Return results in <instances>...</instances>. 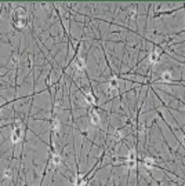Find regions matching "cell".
I'll use <instances>...</instances> for the list:
<instances>
[{"instance_id": "6da1fadb", "label": "cell", "mask_w": 185, "mask_h": 186, "mask_svg": "<svg viewBox=\"0 0 185 186\" xmlns=\"http://www.w3.org/2000/svg\"><path fill=\"white\" fill-rule=\"evenodd\" d=\"M21 138H22V127L21 125H15L13 133H11V142L17 143V142H19Z\"/></svg>"}, {"instance_id": "7a4b0ae2", "label": "cell", "mask_w": 185, "mask_h": 186, "mask_svg": "<svg viewBox=\"0 0 185 186\" xmlns=\"http://www.w3.org/2000/svg\"><path fill=\"white\" fill-rule=\"evenodd\" d=\"M90 122H91V124H94V125L100 124L101 119H100V116H98L97 112H90Z\"/></svg>"}, {"instance_id": "3957f363", "label": "cell", "mask_w": 185, "mask_h": 186, "mask_svg": "<svg viewBox=\"0 0 185 186\" xmlns=\"http://www.w3.org/2000/svg\"><path fill=\"white\" fill-rule=\"evenodd\" d=\"M159 50L157 48H155V50L151 53V55H149V61L152 62V64H156V62H159Z\"/></svg>"}, {"instance_id": "277c9868", "label": "cell", "mask_w": 185, "mask_h": 186, "mask_svg": "<svg viewBox=\"0 0 185 186\" xmlns=\"http://www.w3.org/2000/svg\"><path fill=\"white\" fill-rule=\"evenodd\" d=\"M61 163H62V159H61L58 154L53 156V159H51V165H53V167L57 168V167H60V165H61Z\"/></svg>"}, {"instance_id": "5b68a950", "label": "cell", "mask_w": 185, "mask_h": 186, "mask_svg": "<svg viewBox=\"0 0 185 186\" xmlns=\"http://www.w3.org/2000/svg\"><path fill=\"white\" fill-rule=\"evenodd\" d=\"M171 77H173V75H171V72L170 70H166L162 73V76H160V79L163 80V82H170Z\"/></svg>"}, {"instance_id": "8992f818", "label": "cell", "mask_w": 185, "mask_h": 186, "mask_svg": "<svg viewBox=\"0 0 185 186\" xmlns=\"http://www.w3.org/2000/svg\"><path fill=\"white\" fill-rule=\"evenodd\" d=\"M84 98H86V101H87V104H95V98H94V95L92 94H86L84 95Z\"/></svg>"}, {"instance_id": "52a82bcc", "label": "cell", "mask_w": 185, "mask_h": 186, "mask_svg": "<svg viewBox=\"0 0 185 186\" xmlns=\"http://www.w3.org/2000/svg\"><path fill=\"white\" fill-rule=\"evenodd\" d=\"M76 66H78V69H79V70H83V69L86 68L84 61H83V59H80V58H79L78 61H76Z\"/></svg>"}, {"instance_id": "ba28073f", "label": "cell", "mask_w": 185, "mask_h": 186, "mask_svg": "<svg viewBox=\"0 0 185 186\" xmlns=\"http://www.w3.org/2000/svg\"><path fill=\"white\" fill-rule=\"evenodd\" d=\"M144 163H145V167H148V168H152L153 163H155V161H153L152 157H148V159H145V161H144Z\"/></svg>"}, {"instance_id": "9c48e42d", "label": "cell", "mask_w": 185, "mask_h": 186, "mask_svg": "<svg viewBox=\"0 0 185 186\" xmlns=\"http://www.w3.org/2000/svg\"><path fill=\"white\" fill-rule=\"evenodd\" d=\"M110 88H118V80L116 79L110 80Z\"/></svg>"}, {"instance_id": "30bf717a", "label": "cell", "mask_w": 185, "mask_h": 186, "mask_svg": "<svg viewBox=\"0 0 185 186\" xmlns=\"http://www.w3.org/2000/svg\"><path fill=\"white\" fill-rule=\"evenodd\" d=\"M122 136H123V135H122V131H115V134H113V138H115V139H116V141H118V139H120Z\"/></svg>"}, {"instance_id": "8fae6325", "label": "cell", "mask_w": 185, "mask_h": 186, "mask_svg": "<svg viewBox=\"0 0 185 186\" xmlns=\"http://www.w3.org/2000/svg\"><path fill=\"white\" fill-rule=\"evenodd\" d=\"M53 128L55 130V131H58V130H60V123H58V120H55V122L53 123Z\"/></svg>"}, {"instance_id": "7c38bea8", "label": "cell", "mask_w": 185, "mask_h": 186, "mask_svg": "<svg viewBox=\"0 0 185 186\" xmlns=\"http://www.w3.org/2000/svg\"><path fill=\"white\" fill-rule=\"evenodd\" d=\"M10 176H11V171L10 170H7V171L4 172V178H10Z\"/></svg>"}, {"instance_id": "4fadbf2b", "label": "cell", "mask_w": 185, "mask_h": 186, "mask_svg": "<svg viewBox=\"0 0 185 186\" xmlns=\"http://www.w3.org/2000/svg\"><path fill=\"white\" fill-rule=\"evenodd\" d=\"M0 75H1V72H0Z\"/></svg>"}]
</instances>
